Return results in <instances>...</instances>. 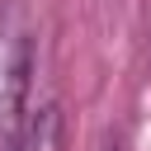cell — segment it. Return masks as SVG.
<instances>
[{"label": "cell", "instance_id": "1", "mask_svg": "<svg viewBox=\"0 0 151 151\" xmlns=\"http://www.w3.org/2000/svg\"><path fill=\"white\" fill-rule=\"evenodd\" d=\"M28 85H33V14L24 0H0V151H19Z\"/></svg>", "mask_w": 151, "mask_h": 151}, {"label": "cell", "instance_id": "2", "mask_svg": "<svg viewBox=\"0 0 151 151\" xmlns=\"http://www.w3.org/2000/svg\"><path fill=\"white\" fill-rule=\"evenodd\" d=\"M109 151H113V146H109Z\"/></svg>", "mask_w": 151, "mask_h": 151}]
</instances>
